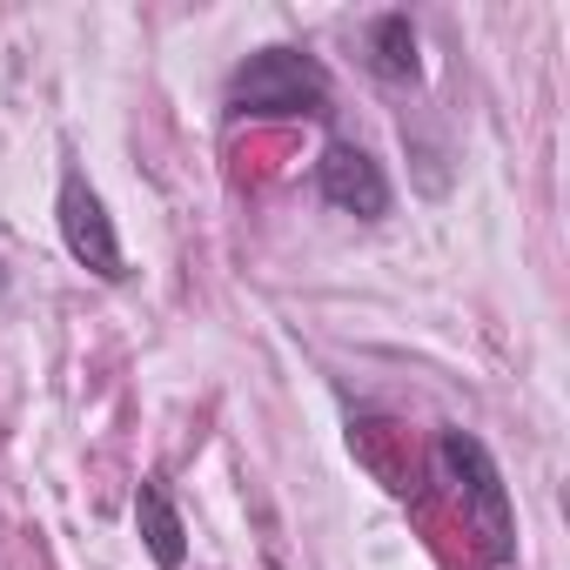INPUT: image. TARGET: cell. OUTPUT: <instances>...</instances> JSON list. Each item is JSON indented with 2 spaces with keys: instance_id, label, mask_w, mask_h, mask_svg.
Here are the masks:
<instances>
[{
  "instance_id": "1",
  "label": "cell",
  "mask_w": 570,
  "mask_h": 570,
  "mask_svg": "<svg viewBox=\"0 0 570 570\" xmlns=\"http://www.w3.org/2000/svg\"><path fill=\"white\" fill-rule=\"evenodd\" d=\"M228 121H330L336 88L309 48H255L228 75Z\"/></svg>"
},
{
  "instance_id": "2",
  "label": "cell",
  "mask_w": 570,
  "mask_h": 570,
  "mask_svg": "<svg viewBox=\"0 0 570 570\" xmlns=\"http://www.w3.org/2000/svg\"><path fill=\"white\" fill-rule=\"evenodd\" d=\"M436 470H443L450 497L463 503L483 563L503 570V563L517 557V510H510V483H503L497 456H490L470 430H436Z\"/></svg>"
},
{
  "instance_id": "3",
  "label": "cell",
  "mask_w": 570,
  "mask_h": 570,
  "mask_svg": "<svg viewBox=\"0 0 570 570\" xmlns=\"http://www.w3.org/2000/svg\"><path fill=\"white\" fill-rule=\"evenodd\" d=\"M55 222H61V242L68 255L95 275V282H121L128 275V255H121V235H115V215L101 202V188L88 181L81 161L61 168V188H55Z\"/></svg>"
},
{
  "instance_id": "4",
  "label": "cell",
  "mask_w": 570,
  "mask_h": 570,
  "mask_svg": "<svg viewBox=\"0 0 570 570\" xmlns=\"http://www.w3.org/2000/svg\"><path fill=\"white\" fill-rule=\"evenodd\" d=\"M316 195L336 208V215H356V222H383L396 208V188L383 175V161L363 148V141H330L323 161H316Z\"/></svg>"
},
{
  "instance_id": "5",
  "label": "cell",
  "mask_w": 570,
  "mask_h": 570,
  "mask_svg": "<svg viewBox=\"0 0 570 570\" xmlns=\"http://www.w3.org/2000/svg\"><path fill=\"white\" fill-rule=\"evenodd\" d=\"M363 68L383 88H416L423 81V41H416V21L403 8H390L363 28Z\"/></svg>"
},
{
  "instance_id": "6",
  "label": "cell",
  "mask_w": 570,
  "mask_h": 570,
  "mask_svg": "<svg viewBox=\"0 0 570 570\" xmlns=\"http://www.w3.org/2000/svg\"><path fill=\"white\" fill-rule=\"evenodd\" d=\"M135 530H141V543H148L155 570H181V563H188V523H181V510H175L168 476H148V483L135 490Z\"/></svg>"
},
{
  "instance_id": "7",
  "label": "cell",
  "mask_w": 570,
  "mask_h": 570,
  "mask_svg": "<svg viewBox=\"0 0 570 570\" xmlns=\"http://www.w3.org/2000/svg\"><path fill=\"white\" fill-rule=\"evenodd\" d=\"M0 296H8V268H0Z\"/></svg>"
}]
</instances>
